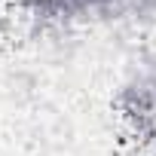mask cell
Masks as SVG:
<instances>
[{"label":"cell","mask_w":156,"mask_h":156,"mask_svg":"<svg viewBox=\"0 0 156 156\" xmlns=\"http://www.w3.org/2000/svg\"><path fill=\"white\" fill-rule=\"evenodd\" d=\"M119 110L135 126L138 135H144V138L156 135V98H153V92H150L144 76H138V80H132V83L122 86V92H119Z\"/></svg>","instance_id":"6da1fadb"},{"label":"cell","mask_w":156,"mask_h":156,"mask_svg":"<svg viewBox=\"0 0 156 156\" xmlns=\"http://www.w3.org/2000/svg\"><path fill=\"white\" fill-rule=\"evenodd\" d=\"M126 9L138 25H147V28L156 25V0H126Z\"/></svg>","instance_id":"7a4b0ae2"},{"label":"cell","mask_w":156,"mask_h":156,"mask_svg":"<svg viewBox=\"0 0 156 156\" xmlns=\"http://www.w3.org/2000/svg\"><path fill=\"white\" fill-rule=\"evenodd\" d=\"M89 3V12H110L116 6H122L126 0H86Z\"/></svg>","instance_id":"3957f363"}]
</instances>
